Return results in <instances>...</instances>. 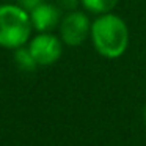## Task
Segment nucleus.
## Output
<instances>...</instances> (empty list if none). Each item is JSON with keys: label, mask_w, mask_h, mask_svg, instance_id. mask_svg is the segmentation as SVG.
<instances>
[{"label": "nucleus", "mask_w": 146, "mask_h": 146, "mask_svg": "<svg viewBox=\"0 0 146 146\" xmlns=\"http://www.w3.org/2000/svg\"><path fill=\"white\" fill-rule=\"evenodd\" d=\"M90 39L101 57L115 60L124 55L129 47V27L115 13L101 14L91 22Z\"/></svg>", "instance_id": "f257e3e1"}, {"label": "nucleus", "mask_w": 146, "mask_h": 146, "mask_svg": "<svg viewBox=\"0 0 146 146\" xmlns=\"http://www.w3.org/2000/svg\"><path fill=\"white\" fill-rule=\"evenodd\" d=\"M32 21L29 11L17 3L0 5V47L16 50L32 39Z\"/></svg>", "instance_id": "f03ea898"}, {"label": "nucleus", "mask_w": 146, "mask_h": 146, "mask_svg": "<svg viewBox=\"0 0 146 146\" xmlns=\"http://www.w3.org/2000/svg\"><path fill=\"white\" fill-rule=\"evenodd\" d=\"M58 32L63 44L69 47H77L90 38L91 21L88 14H85L83 11H69V13H64V16L61 17Z\"/></svg>", "instance_id": "7ed1b4c3"}, {"label": "nucleus", "mask_w": 146, "mask_h": 146, "mask_svg": "<svg viewBox=\"0 0 146 146\" xmlns=\"http://www.w3.org/2000/svg\"><path fill=\"white\" fill-rule=\"evenodd\" d=\"M27 47L38 66H50L57 63L63 54V41L54 33H38L29 41Z\"/></svg>", "instance_id": "20e7f679"}, {"label": "nucleus", "mask_w": 146, "mask_h": 146, "mask_svg": "<svg viewBox=\"0 0 146 146\" xmlns=\"http://www.w3.org/2000/svg\"><path fill=\"white\" fill-rule=\"evenodd\" d=\"M30 21L32 27L38 33H52L55 29H58L61 22V10L55 3H44L38 5L35 10L30 11Z\"/></svg>", "instance_id": "39448f33"}, {"label": "nucleus", "mask_w": 146, "mask_h": 146, "mask_svg": "<svg viewBox=\"0 0 146 146\" xmlns=\"http://www.w3.org/2000/svg\"><path fill=\"white\" fill-rule=\"evenodd\" d=\"M13 58H14V64L17 66L19 71H24V72H33V71L38 68V63L35 61L30 49L25 47V46L16 49Z\"/></svg>", "instance_id": "423d86ee"}, {"label": "nucleus", "mask_w": 146, "mask_h": 146, "mask_svg": "<svg viewBox=\"0 0 146 146\" xmlns=\"http://www.w3.org/2000/svg\"><path fill=\"white\" fill-rule=\"evenodd\" d=\"M118 2L119 0H80V5L88 13L101 16V14L111 13L113 8L118 5Z\"/></svg>", "instance_id": "0eeeda50"}, {"label": "nucleus", "mask_w": 146, "mask_h": 146, "mask_svg": "<svg viewBox=\"0 0 146 146\" xmlns=\"http://www.w3.org/2000/svg\"><path fill=\"white\" fill-rule=\"evenodd\" d=\"M79 3H80V0H58L57 2L58 8H60L61 11H66V13L76 11V8H77Z\"/></svg>", "instance_id": "6e6552de"}, {"label": "nucleus", "mask_w": 146, "mask_h": 146, "mask_svg": "<svg viewBox=\"0 0 146 146\" xmlns=\"http://www.w3.org/2000/svg\"><path fill=\"white\" fill-rule=\"evenodd\" d=\"M46 0H16V3L19 5L21 8H24L25 11H32V10H35L38 5H41V3H44Z\"/></svg>", "instance_id": "1a4fd4ad"}, {"label": "nucleus", "mask_w": 146, "mask_h": 146, "mask_svg": "<svg viewBox=\"0 0 146 146\" xmlns=\"http://www.w3.org/2000/svg\"><path fill=\"white\" fill-rule=\"evenodd\" d=\"M2 2H5V3H13V2H16V0H2Z\"/></svg>", "instance_id": "9d476101"}, {"label": "nucleus", "mask_w": 146, "mask_h": 146, "mask_svg": "<svg viewBox=\"0 0 146 146\" xmlns=\"http://www.w3.org/2000/svg\"><path fill=\"white\" fill-rule=\"evenodd\" d=\"M143 118H145V124H146V107H145V113H143Z\"/></svg>", "instance_id": "9b49d317"}]
</instances>
